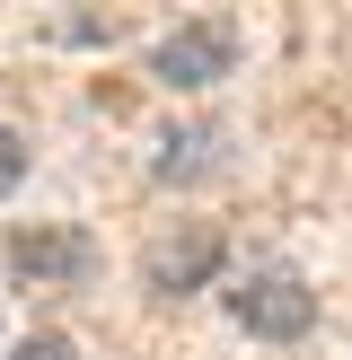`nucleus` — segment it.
Wrapping results in <instances>:
<instances>
[{
  "label": "nucleus",
  "instance_id": "obj_6",
  "mask_svg": "<svg viewBox=\"0 0 352 360\" xmlns=\"http://www.w3.org/2000/svg\"><path fill=\"white\" fill-rule=\"evenodd\" d=\"M9 360H80V343H70V334H53V326H35L27 343H9Z\"/></svg>",
  "mask_w": 352,
  "mask_h": 360
},
{
  "label": "nucleus",
  "instance_id": "obj_3",
  "mask_svg": "<svg viewBox=\"0 0 352 360\" xmlns=\"http://www.w3.org/2000/svg\"><path fill=\"white\" fill-rule=\"evenodd\" d=\"M88 273H97L88 229H70V220L9 229V281H27V290H88Z\"/></svg>",
  "mask_w": 352,
  "mask_h": 360
},
{
  "label": "nucleus",
  "instance_id": "obj_8",
  "mask_svg": "<svg viewBox=\"0 0 352 360\" xmlns=\"http://www.w3.org/2000/svg\"><path fill=\"white\" fill-rule=\"evenodd\" d=\"M0 360H9V343H0Z\"/></svg>",
  "mask_w": 352,
  "mask_h": 360
},
{
  "label": "nucleus",
  "instance_id": "obj_1",
  "mask_svg": "<svg viewBox=\"0 0 352 360\" xmlns=\"http://www.w3.org/2000/svg\"><path fill=\"white\" fill-rule=\"evenodd\" d=\"M229 316H238L246 334H264V343H299V334L317 326V290L291 264H246V273L229 281Z\"/></svg>",
  "mask_w": 352,
  "mask_h": 360
},
{
  "label": "nucleus",
  "instance_id": "obj_7",
  "mask_svg": "<svg viewBox=\"0 0 352 360\" xmlns=\"http://www.w3.org/2000/svg\"><path fill=\"white\" fill-rule=\"evenodd\" d=\"M27 185V141H18V123H0V202Z\"/></svg>",
  "mask_w": 352,
  "mask_h": 360
},
{
  "label": "nucleus",
  "instance_id": "obj_4",
  "mask_svg": "<svg viewBox=\"0 0 352 360\" xmlns=\"http://www.w3.org/2000/svg\"><path fill=\"white\" fill-rule=\"evenodd\" d=\"M211 273H220V229H203V220H185V229H168V238L141 246V290H158V299L203 290Z\"/></svg>",
  "mask_w": 352,
  "mask_h": 360
},
{
  "label": "nucleus",
  "instance_id": "obj_2",
  "mask_svg": "<svg viewBox=\"0 0 352 360\" xmlns=\"http://www.w3.org/2000/svg\"><path fill=\"white\" fill-rule=\"evenodd\" d=\"M229 70H238V27H229V18H185V27H168L150 44V79L176 88V97H203Z\"/></svg>",
  "mask_w": 352,
  "mask_h": 360
},
{
  "label": "nucleus",
  "instance_id": "obj_5",
  "mask_svg": "<svg viewBox=\"0 0 352 360\" xmlns=\"http://www.w3.org/2000/svg\"><path fill=\"white\" fill-rule=\"evenodd\" d=\"M220 167H229V132L220 123H168V132H158V158H150L158 185H203V176H220Z\"/></svg>",
  "mask_w": 352,
  "mask_h": 360
}]
</instances>
